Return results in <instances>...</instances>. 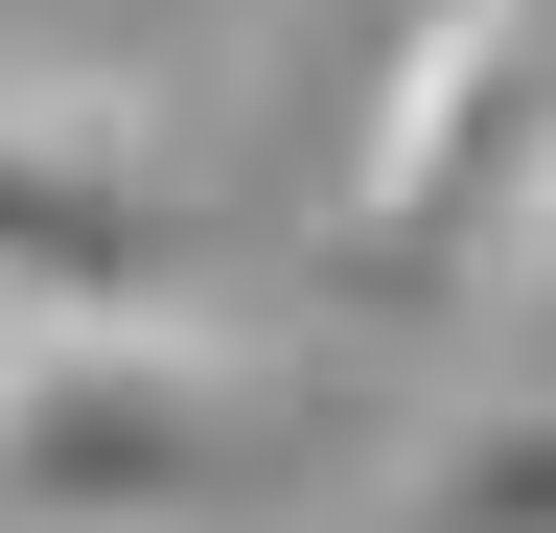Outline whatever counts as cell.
<instances>
[{"label":"cell","mask_w":556,"mask_h":533,"mask_svg":"<svg viewBox=\"0 0 556 533\" xmlns=\"http://www.w3.org/2000/svg\"><path fill=\"white\" fill-rule=\"evenodd\" d=\"M0 302H24V348L186 325L208 302V186L116 93H0Z\"/></svg>","instance_id":"obj_3"},{"label":"cell","mask_w":556,"mask_h":533,"mask_svg":"<svg viewBox=\"0 0 556 533\" xmlns=\"http://www.w3.org/2000/svg\"><path fill=\"white\" fill-rule=\"evenodd\" d=\"M348 394L208 325H116V348H24L0 371V510L24 533H232L278 487H325Z\"/></svg>","instance_id":"obj_1"},{"label":"cell","mask_w":556,"mask_h":533,"mask_svg":"<svg viewBox=\"0 0 556 533\" xmlns=\"http://www.w3.org/2000/svg\"><path fill=\"white\" fill-rule=\"evenodd\" d=\"M0 371H24V302H0Z\"/></svg>","instance_id":"obj_5"},{"label":"cell","mask_w":556,"mask_h":533,"mask_svg":"<svg viewBox=\"0 0 556 533\" xmlns=\"http://www.w3.org/2000/svg\"><path fill=\"white\" fill-rule=\"evenodd\" d=\"M533 232H556V0H417L348 116V255L464 302Z\"/></svg>","instance_id":"obj_2"},{"label":"cell","mask_w":556,"mask_h":533,"mask_svg":"<svg viewBox=\"0 0 556 533\" xmlns=\"http://www.w3.org/2000/svg\"><path fill=\"white\" fill-rule=\"evenodd\" d=\"M417 533H556V394H510L417 464Z\"/></svg>","instance_id":"obj_4"}]
</instances>
